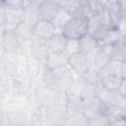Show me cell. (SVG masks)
I'll return each instance as SVG.
<instances>
[{"mask_svg":"<svg viewBox=\"0 0 126 126\" xmlns=\"http://www.w3.org/2000/svg\"><path fill=\"white\" fill-rule=\"evenodd\" d=\"M1 43L3 53H15L20 51V40L15 32L3 31L1 33Z\"/></svg>","mask_w":126,"mask_h":126,"instance_id":"obj_5","label":"cell"},{"mask_svg":"<svg viewBox=\"0 0 126 126\" xmlns=\"http://www.w3.org/2000/svg\"><path fill=\"white\" fill-rule=\"evenodd\" d=\"M49 52L46 47V42L32 39V46H31V54L30 56L35 58L36 60L40 61L44 65L46 64L47 58H48ZM46 66V65H45Z\"/></svg>","mask_w":126,"mask_h":126,"instance_id":"obj_10","label":"cell"},{"mask_svg":"<svg viewBox=\"0 0 126 126\" xmlns=\"http://www.w3.org/2000/svg\"><path fill=\"white\" fill-rule=\"evenodd\" d=\"M77 52H80L79 40L68 39V40H67V43H66V46H65V49H64L63 54L69 58L71 55H73V54H75V53H77Z\"/></svg>","mask_w":126,"mask_h":126,"instance_id":"obj_28","label":"cell"},{"mask_svg":"<svg viewBox=\"0 0 126 126\" xmlns=\"http://www.w3.org/2000/svg\"><path fill=\"white\" fill-rule=\"evenodd\" d=\"M67 40L68 39L64 36L62 32H56L46 41V47L48 49V52L52 54H62L64 52Z\"/></svg>","mask_w":126,"mask_h":126,"instance_id":"obj_8","label":"cell"},{"mask_svg":"<svg viewBox=\"0 0 126 126\" xmlns=\"http://www.w3.org/2000/svg\"><path fill=\"white\" fill-rule=\"evenodd\" d=\"M123 78L121 76H109L101 78V84L107 91L119 90Z\"/></svg>","mask_w":126,"mask_h":126,"instance_id":"obj_24","label":"cell"},{"mask_svg":"<svg viewBox=\"0 0 126 126\" xmlns=\"http://www.w3.org/2000/svg\"><path fill=\"white\" fill-rule=\"evenodd\" d=\"M105 99L107 101H109L110 103H112L113 105L119 107V108L126 109V97L119 92V90L108 91Z\"/></svg>","mask_w":126,"mask_h":126,"instance_id":"obj_21","label":"cell"},{"mask_svg":"<svg viewBox=\"0 0 126 126\" xmlns=\"http://www.w3.org/2000/svg\"><path fill=\"white\" fill-rule=\"evenodd\" d=\"M72 18V16L70 14H68L66 11H64L63 9L60 8V10L58 11V13L55 15V17L52 19L51 23L52 25L55 27L56 32H61L62 29L65 27V25L69 22V20Z\"/></svg>","mask_w":126,"mask_h":126,"instance_id":"obj_20","label":"cell"},{"mask_svg":"<svg viewBox=\"0 0 126 126\" xmlns=\"http://www.w3.org/2000/svg\"><path fill=\"white\" fill-rule=\"evenodd\" d=\"M111 57V59H115L123 62L126 60V42L124 39H120L114 44L111 45H102L101 46Z\"/></svg>","mask_w":126,"mask_h":126,"instance_id":"obj_9","label":"cell"},{"mask_svg":"<svg viewBox=\"0 0 126 126\" xmlns=\"http://www.w3.org/2000/svg\"><path fill=\"white\" fill-rule=\"evenodd\" d=\"M112 27L111 26H109V25H107V24H105V23H101V25L95 30V32L92 34V36L95 39V40H97L98 42H100L102 39H103V37L106 35V33L108 32V31L111 29Z\"/></svg>","mask_w":126,"mask_h":126,"instance_id":"obj_29","label":"cell"},{"mask_svg":"<svg viewBox=\"0 0 126 126\" xmlns=\"http://www.w3.org/2000/svg\"><path fill=\"white\" fill-rule=\"evenodd\" d=\"M123 39H124V41L126 42V34H125V36H124V38H123Z\"/></svg>","mask_w":126,"mask_h":126,"instance_id":"obj_37","label":"cell"},{"mask_svg":"<svg viewBox=\"0 0 126 126\" xmlns=\"http://www.w3.org/2000/svg\"><path fill=\"white\" fill-rule=\"evenodd\" d=\"M96 96H97V91H96L95 86L86 83L84 90H83V94H82V100L91 99V98H94Z\"/></svg>","mask_w":126,"mask_h":126,"instance_id":"obj_31","label":"cell"},{"mask_svg":"<svg viewBox=\"0 0 126 126\" xmlns=\"http://www.w3.org/2000/svg\"><path fill=\"white\" fill-rule=\"evenodd\" d=\"M79 46H80V51L87 55L97 50L100 47V44L92 35L87 33L85 36L79 39Z\"/></svg>","mask_w":126,"mask_h":126,"instance_id":"obj_13","label":"cell"},{"mask_svg":"<svg viewBox=\"0 0 126 126\" xmlns=\"http://www.w3.org/2000/svg\"><path fill=\"white\" fill-rule=\"evenodd\" d=\"M62 126H89V118L83 112L68 115Z\"/></svg>","mask_w":126,"mask_h":126,"instance_id":"obj_19","label":"cell"},{"mask_svg":"<svg viewBox=\"0 0 126 126\" xmlns=\"http://www.w3.org/2000/svg\"><path fill=\"white\" fill-rule=\"evenodd\" d=\"M1 30L16 32L19 26L24 22L23 13L19 12H5L1 11Z\"/></svg>","mask_w":126,"mask_h":126,"instance_id":"obj_3","label":"cell"},{"mask_svg":"<svg viewBox=\"0 0 126 126\" xmlns=\"http://www.w3.org/2000/svg\"><path fill=\"white\" fill-rule=\"evenodd\" d=\"M110 60H111L110 55L100 46L99 49L94 53V55L91 59L90 65H91V68L94 69L96 72H99Z\"/></svg>","mask_w":126,"mask_h":126,"instance_id":"obj_12","label":"cell"},{"mask_svg":"<svg viewBox=\"0 0 126 126\" xmlns=\"http://www.w3.org/2000/svg\"><path fill=\"white\" fill-rule=\"evenodd\" d=\"M93 13L91 11V8L89 6V1H85V0H81L80 1V5L77 9V11L75 12V14L72 17H78V18H82V19H86L89 20L91 17H93Z\"/></svg>","mask_w":126,"mask_h":126,"instance_id":"obj_26","label":"cell"},{"mask_svg":"<svg viewBox=\"0 0 126 126\" xmlns=\"http://www.w3.org/2000/svg\"><path fill=\"white\" fill-rule=\"evenodd\" d=\"M44 116L53 126H62L66 118V105H59V104L46 105Z\"/></svg>","mask_w":126,"mask_h":126,"instance_id":"obj_4","label":"cell"},{"mask_svg":"<svg viewBox=\"0 0 126 126\" xmlns=\"http://www.w3.org/2000/svg\"><path fill=\"white\" fill-rule=\"evenodd\" d=\"M104 8L108 14L112 27L116 28L123 18V12H122L120 2L114 1V0L104 1Z\"/></svg>","mask_w":126,"mask_h":126,"instance_id":"obj_7","label":"cell"},{"mask_svg":"<svg viewBox=\"0 0 126 126\" xmlns=\"http://www.w3.org/2000/svg\"><path fill=\"white\" fill-rule=\"evenodd\" d=\"M56 32H57L56 29L52 25L51 22L44 20V19H40L33 27V38L32 39L46 42Z\"/></svg>","mask_w":126,"mask_h":126,"instance_id":"obj_2","label":"cell"},{"mask_svg":"<svg viewBox=\"0 0 126 126\" xmlns=\"http://www.w3.org/2000/svg\"><path fill=\"white\" fill-rule=\"evenodd\" d=\"M121 61L111 59L99 72L98 75L100 78L109 77V76H121Z\"/></svg>","mask_w":126,"mask_h":126,"instance_id":"obj_15","label":"cell"},{"mask_svg":"<svg viewBox=\"0 0 126 126\" xmlns=\"http://www.w3.org/2000/svg\"><path fill=\"white\" fill-rule=\"evenodd\" d=\"M89 126H108V117L101 114L89 118Z\"/></svg>","mask_w":126,"mask_h":126,"instance_id":"obj_32","label":"cell"},{"mask_svg":"<svg viewBox=\"0 0 126 126\" xmlns=\"http://www.w3.org/2000/svg\"><path fill=\"white\" fill-rule=\"evenodd\" d=\"M101 23L102 20L99 15H94L93 17H91L88 20V34L92 35L95 32V30L101 25Z\"/></svg>","mask_w":126,"mask_h":126,"instance_id":"obj_30","label":"cell"},{"mask_svg":"<svg viewBox=\"0 0 126 126\" xmlns=\"http://www.w3.org/2000/svg\"><path fill=\"white\" fill-rule=\"evenodd\" d=\"M89 6L91 8L93 15H99L104 8V1L92 0V1H89Z\"/></svg>","mask_w":126,"mask_h":126,"instance_id":"obj_33","label":"cell"},{"mask_svg":"<svg viewBox=\"0 0 126 126\" xmlns=\"http://www.w3.org/2000/svg\"><path fill=\"white\" fill-rule=\"evenodd\" d=\"M59 10H60V6L58 4V1H51V0L41 1L39 6L40 19H44L51 22Z\"/></svg>","mask_w":126,"mask_h":126,"instance_id":"obj_11","label":"cell"},{"mask_svg":"<svg viewBox=\"0 0 126 126\" xmlns=\"http://www.w3.org/2000/svg\"><path fill=\"white\" fill-rule=\"evenodd\" d=\"M81 79L87 83V84H91V85H94V86H98L100 83H101V78L99 77L98 75V72H96L94 69L91 68L85 72L83 75H81Z\"/></svg>","mask_w":126,"mask_h":126,"instance_id":"obj_25","label":"cell"},{"mask_svg":"<svg viewBox=\"0 0 126 126\" xmlns=\"http://www.w3.org/2000/svg\"><path fill=\"white\" fill-rule=\"evenodd\" d=\"M19 37L20 44L32 41L33 38V27L23 22L15 32Z\"/></svg>","mask_w":126,"mask_h":126,"instance_id":"obj_18","label":"cell"},{"mask_svg":"<svg viewBox=\"0 0 126 126\" xmlns=\"http://www.w3.org/2000/svg\"><path fill=\"white\" fill-rule=\"evenodd\" d=\"M67 64L76 72L78 73L80 76L83 75L85 72H87L91 65H90V62H89V59L87 57L86 54H84L83 52H77L73 55H71L69 58H68V61H67Z\"/></svg>","mask_w":126,"mask_h":126,"instance_id":"obj_6","label":"cell"},{"mask_svg":"<svg viewBox=\"0 0 126 126\" xmlns=\"http://www.w3.org/2000/svg\"><path fill=\"white\" fill-rule=\"evenodd\" d=\"M100 98L98 96L83 100V113L88 117H93L94 115L99 114V105H100Z\"/></svg>","mask_w":126,"mask_h":126,"instance_id":"obj_16","label":"cell"},{"mask_svg":"<svg viewBox=\"0 0 126 126\" xmlns=\"http://www.w3.org/2000/svg\"><path fill=\"white\" fill-rule=\"evenodd\" d=\"M119 107L113 105L106 99H101L100 100V105H99V114L106 116V117H112L116 116L119 114Z\"/></svg>","mask_w":126,"mask_h":126,"instance_id":"obj_23","label":"cell"},{"mask_svg":"<svg viewBox=\"0 0 126 126\" xmlns=\"http://www.w3.org/2000/svg\"><path fill=\"white\" fill-rule=\"evenodd\" d=\"M85 82L79 78L72 82V84L67 89V96L70 99H82V94L85 87Z\"/></svg>","mask_w":126,"mask_h":126,"instance_id":"obj_17","label":"cell"},{"mask_svg":"<svg viewBox=\"0 0 126 126\" xmlns=\"http://www.w3.org/2000/svg\"><path fill=\"white\" fill-rule=\"evenodd\" d=\"M108 126H126V118L119 115L108 117Z\"/></svg>","mask_w":126,"mask_h":126,"instance_id":"obj_34","label":"cell"},{"mask_svg":"<svg viewBox=\"0 0 126 126\" xmlns=\"http://www.w3.org/2000/svg\"><path fill=\"white\" fill-rule=\"evenodd\" d=\"M119 92L126 97V79L122 80V83H121L120 88H119Z\"/></svg>","mask_w":126,"mask_h":126,"instance_id":"obj_35","label":"cell"},{"mask_svg":"<svg viewBox=\"0 0 126 126\" xmlns=\"http://www.w3.org/2000/svg\"><path fill=\"white\" fill-rule=\"evenodd\" d=\"M67 39L79 40L88 33V20L72 17L61 32Z\"/></svg>","mask_w":126,"mask_h":126,"instance_id":"obj_1","label":"cell"},{"mask_svg":"<svg viewBox=\"0 0 126 126\" xmlns=\"http://www.w3.org/2000/svg\"><path fill=\"white\" fill-rule=\"evenodd\" d=\"M80 1L77 0H69V1H58V4L60 6L61 9H63L64 11H66L68 14H70L71 16H73L75 14V12L77 11L79 5H80Z\"/></svg>","mask_w":126,"mask_h":126,"instance_id":"obj_27","label":"cell"},{"mask_svg":"<svg viewBox=\"0 0 126 126\" xmlns=\"http://www.w3.org/2000/svg\"><path fill=\"white\" fill-rule=\"evenodd\" d=\"M124 38V35L122 34V32L116 29V28H111L108 32L106 33V35L103 37V39L99 42L100 46L102 45H111V44H114L115 42H117L118 40Z\"/></svg>","mask_w":126,"mask_h":126,"instance_id":"obj_22","label":"cell"},{"mask_svg":"<svg viewBox=\"0 0 126 126\" xmlns=\"http://www.w3.org/2000/svg\"><path fill=\"white\" fill-rule=\"evenodd\" d=\"M30 76L32 79H37L43 76V73L46 70V66L41 63L40 61L36 60L35 58L30 56L29 60H28V64H27Z\"/></svg>","mask_w":126,"mask_h":126,"instance_id":"obj_14","label":"cell"},{"mask_svg":"<svg viewBox=\"0 0 126 126\" xmlns=\"http://www.w3.org/2000/svg\"><path fill=\"white\" fill-rule=\"evenodd\" d=\"M121 77L126 79V60H124L121 64Z\"/></svg>","mask_w":126,"mask_h":126,"instance_id":"obj_36","label":"cell"}]
</instances>
